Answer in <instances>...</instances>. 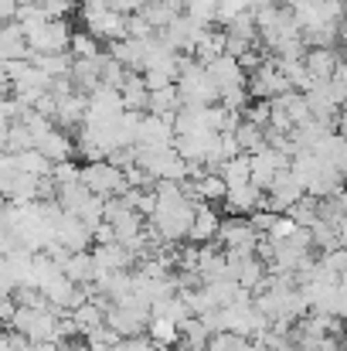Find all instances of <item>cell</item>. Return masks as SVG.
Wrapping results in <instances>:
<instances>
[{"instance_id":"cell-17","label":"cell","mask_w":347,"mask_h":351,"mask_svg":"<svg viewBox=\"0 0 347 351\" xmlns=\"http://www.w3.org/2000/svg\"><path fill=\"white\" fill-rule=\"evenodd\" d=\"M229 184H238V181H248L252 178V154H238V157H229L218 171Z\"/></svg>"},{"instance_id":"cell-13","label":"cell","mask_w":347,"mask_h":351,"mask_svg":"<svg viewBox=\"0 0 347 351\" xmlns=\"http://www.w3.org/2000/svg\"><path fill=\"white\" fill-rule=\"evenodd\" d=\"M140 14H143V17L150 21V27H153V31H164V27H167V24H170V21H174L177 14H184V10L170 7L167 0H146Z\"/></svg>"},{"instance_id":"cell-7","label":"cell","mask_w":347,"mask_h":351,"mask_svg":"<svg viewBox=\"0 0 347 351\" xmlns=\"http://www.w3.org/2000/svg\"><path fill=\"white\" fill-rule=\"evenodd\" d=\"M218 229H222V219H218V212L208 205V202H198V212H194V226H191V242H198V245H205V242H211V239H218Z\"/></svg>"},{"instance_id":"cell-5","label":"cell","mask_w":347,"mask_h":351,"mask_svg":"<svg viewBox=\"0 0 347 351\" xmlns=\"http://www.w3.org/2000/svg\"><path fill=\"white\" fill-rule=\"evenodd\" d=\"M208 75L218 82V89L225 93V89H231V86H245L248 79V72L242 69V62L235 58V55H222V58H215V62H208Z\"/></svg>"},{"instance_id":"cell-1","label":"cell","mask_w":347,"mask_h":351,"mask_svg":"<svg viewBox=\"0 0 347 351\" xmlns=\"http://www.w3.org/2000/svg\"><path fill=\"white\" fill-rule=\"evenodd\" d=\"M82 181L89 184L92 195H103V198H116V195H126L133 184L126 178L123 167H116L113 160H92L82 167Z\"/></svg>"},{"instance_id":"cell-9","label":"cell","mask_w":347,"mask_h":351,"mask_svg":"<svg viewBox=\"0 0 347 351\" xmlns=\"http://www.w3.org/2000/svg\"><path fill=\"white\" fill-rule=\"evenodd\" d=\"M38 150H41V154H48V157L58 164V160H72L79 147L72 143V136H68L65 130H58V126H55V130H48L44 136H38Z\"/></svg>"},{"instance_id":"cell-15","label":"cell","mask_w":347,"mask_h":351,"mask_svg":"<svg viewBox=\"0 0 347 351\" xmlns=\"http://www.w3.org/2000/svg\"><path fill=\"white\" fill-rule=\"evenodd\" d=\"M150 338L157 341V345H177L181 341V324L177 321H170V317H160V314H153L150 317Z\"/></svg>"},{"instance_id":"cell-12","label":"cell","mask_w":347,"mask_h":351,"mask_svg":"<svg viewBox=\"0 0 347 351\" xmlns=\"http://www.w3.org/2000/svg\"><path fill=\"white\" fill-rule=\"evenodd\" d=\"M62 269H65V276L75 280V283H92V280H96V256H92L89 249H86V252H72Z\"/></svg>"},{"instance_id":"cell-27","label":"cell","mask_w":347,"mask_h":351,"mask_svg":"<svg viewBox=\"0 0 347 351\" xmlns=\"http://www.w3.org/2000/svg\"><path fill=\"white\" fill-rule=\"evenodd\" d=\"M344 3H347V0H344Z\"/></svg>"},{"instance_id":"cell-26","label":"cell","mask_w":347,"mask_h":351,"mask_svg":"<svg viewBox=\"0 0 347 351\" xmlns=\"http://www.w3.org/2000/svg\"><path fill=\"white\" fill-rule=\"evenodd\" d=\"M341 48H344V55H347V17H344V24H341V41H337Z\"/></svg>"},{"instance_id":"cell-16","label":"cell","mask_w":347,"mask_h":351,"mask_svg":"<svg viewBox=\"0 0 347 351\" xmlns=\"http://www.w3.org/2000/svg\"><path fill=\"white\" fill-rule=\"evenodd\" d=\"M82 338H86L89 351H116L119 348V341H123V335L113 331L110 324H99V328H92V331H89V335H82Z\"/></svg>"},{"instance_id":"cell-4","label":"cell","mask_w":347,"mask_h":351,"mask_svg":"<svg viewBox=\"0 0 347 351\" xmlns=\"http://www.w3.org/2000/svg\"><path fill=\"white\" fill-rule=\"evenodd\" d=\"M58 242H62L65 249H72V252H86L96 239H92V229H89L79 215L65 212V215L58 219Z\"/></svg>"},{"instance_id":"cell-19","label":"cell","mask_w":347,"mask_h":351,"mask_svg":"<svg viewBox=\"0 0 347 351\" xmlns=\"http://www.w3.org/2000/svg\"><path fill=\"white\" fill-rule=\"evenodd\" d=\"M211 351H255L252 345V338H245V335H235V331H222V335H215L211 338Z\"/></svg>"},{"instance_id":"cell-23","label":"cell","mask_w":347,"mask_h":351,"mask_svg":"<svg viewBox=\"0 0 347 351\" xmlns=\"http://www.w3.org/2000/svg\"><path fill=\"white\" fill-rule=\"evenodd\" d=\"M296 229H300V226H296V222H293V219H290V215L283 212V215L276 219V226H272V232H269V239H272V242H286V239H290V235L296 232Z\"/></svg>"},{"instance_id":"cell-6","label":"cell","mask_w":347,"mask_h":351,"mask_svg":"<svg viewBox=\"0 0 347 351\" xmlns=\"http://www.w3.org/2000/svg\"><path fill=\"white\" fill-rule=\"evenodd\" d=\"M0 55H3V62L31 58V55H34V48H31V41H27V31H24L17 21H7L3 38H0Z\"/></svg>"},{"instance_id":"cell-24","label":"cell","mask_w":347,"mask_h":351,"mask_svg":"<svg viewBox=\"0 0 347 351\" xmlns=\"http://www.w3.org/2000/svg\"><path fill=\"white\" fill-rule=\"evenodd\" d=\"M92 239H96V245H106V242H119V239H116V226H113V222H99V226L92 229Z\"/></svg>"},{"instance_id":"cell-21","label":"cell","mask_w":347,"mask_h":351,"mask_svg":"<svg viewBox=\"0 0 347 351\" xmlns=\"http://www.w3.org/2000/svg\"><path fill=\"white\" fill-rule=\"evenodd\" d=\"M51 178L58 181V188H65V184L82 181V167L75 164V157H72V160H58V164H55V171H51Z\"/></svg>"},{"instance_id":"cell-14","label":"cell","mask_w":347,"mask_h":351,"mask_svg":"<svg viewBox=\"0 0 347 351\" xmlns=\"http://www.w3.org/2000/svg\"><path fill=\"white\" fill-rule=\"evenodd\" d=\"M286 215L296 222V226H303V229H313L317 222H320V198H303V202H296L293 208H286Z\"/></svg>"},{"instance_id":"cell-20","label":"cell","mask_w":347,"mask_h":351,"mask_svg":"<svg viewBox=\"0 0 347 351\" xmlns=\"http://www.w3.org/2000/svg\"><path fill=\"white\" fill-rule=\"evenodd\" d=\"M184 14H191V17H194L198 24L211 27V24L218 21V0H188Z\"/></svg>"},{"instance_id":"cell-10","label":"cell","mask_w":347,"mask_h":351,"mask_svg":"<svg viewBox=\"0 0 347 351\" xmlns=\"http://www.w3.org/2000/svg\"><path fill=\"white\" fill-rule=\"evenodd\" d=\"M211 328L205 324V317H198V314H191V317H184L181 321V348L184 351H194V348H208L211 345Z\"/></svg>"},{"instance_id":"cell-3","label":"cell","mask_w":347,"mask_h":351,"mask_svg":"<svg viewBox=\"0 0 347 351\" xmlns=\"http://www.w3.org/2000/svg\"><path fill=\"white\" fill-rule=\"evenodd\" d=\"M72 27H68V17H51L44 21L41 27L27 31V41L34 51H44V55H55V51H68L72 48Z\"/></svg>"},{"instance_id":"cell-18","label":"cell","mask_w":347,"mask_h":351,"mask_svg":"<svg viewBox=\"0 0 347 351\" xmlns=\"http://www.w3.org/2000/svg\"><path fill=\"white\" fill-rule=\"evenodd\" d=\"M75 58H99L103 48H99V38L92 31H75L72 34V48H68Z\"/></svg>"},{"instance_id":"cell-11","label":"cell","mask_w":347,"mask_h":351,"mask_svg":"<svg viewBox=\"0 0 347 351\" xmlns=\"http://www.w3.org/2000/svg\"><path fill=\"white\" fill-rule=\"evenodd\" d=\"M181 106H184V99H181L177 82L167 86V89H153V93H150V103H146V110L157 113V117H177Z\"/></svg>"},{"instance_id":"cell-22","label":"cell","mask_w":347,"mask_h":351,"mask_svg":"<svg viewBox=\"0 0 347 351\" xmlns=\"http://www.w3.org/2000/svg\"><path fill=\"white\" fill-rule=\"evenodd\" d=\"M320 266L331 269V273H337V276H347V245H337V249L324 252L320 256Z\"/></svg>"},{"instance_id":"cell-8","label":"cell","mask_w":347,"mask_h":351,"mask_svg":"<svg viewBox=\"0 0 347 351\" xmlns=\"http://www.w3.org/2000/svg\"><path fill=\"white\" fill-rule=\"evenodd\" d=\"M337 65H341V55L334 51V45H327V48H310V51H307V69H310V75H313L317 82H331L334 72H337Z\"/></svg>"},{"instance_id":"cell-25","label":"cell","mask_w":347,"mask_h":351,"mask_svg":"<svg viewBox=\"0 0 347 351\" xmlns=\"http://www.w3.org/2000/svg\"><path fill=\"white\" fill-rule=\"evenodd\" d=\"M146 0H110V7L119 10V14H140Z\"/></svg>"},{"instance_id":"cell-2","label":"cell","mask_w":347,"mask_h":351,"mask_svg":"<svg viewBox=\"0 0 347 351\" xmlns=\"http://www.w3.org/2000/svg\"><path fill=\"white\" fill-rule=\"evenodd\" d=\"M269 198H266V208H272V212H286V208H293L296 202H303L307 198V181L293 171V167H283L279 174H276V181H272V188L266 191Z\"/></svg>"}]
</instances>
